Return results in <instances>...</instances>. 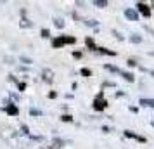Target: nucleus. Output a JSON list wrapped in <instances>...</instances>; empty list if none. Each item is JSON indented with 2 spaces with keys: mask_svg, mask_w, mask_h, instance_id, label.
Instances as JSON below:
<instances>
[{
  "mask_svg": "<svg viewBox=\"0 0 154 149\" xmlns=\"http://www.w3.org/2000/svg\"><path fill=\"white\" fill-rule=\"evenodd\" d=\"M139 7H140V11H142L144 14H149V11H147V9H146V5H139Z\"/></svg>",
  "mask_w": 154,
  "mask_h": 149,
  "instance_id": "3",
  "label": "nucleus"
},
{
  "mask_svg": "<svg viewBox=\"0 0 154 149\" xmlns=\"http://www.w3.org/2000/svg\"><path fill=\"white\" fill-rule=\"evenodd\" d=\"M66 42H75V38H69V36H61V38L54 40V47H61V45L66 43Z\"/></svg>",
  "mask_w": 154,
  "mask_h": 149,
  "instance_id": "1",
  "label": "nucleus"
},
{
  "mask_svg": "<svg viewBox=\"0 0 154 149\" xmlns=\"http://www.w3.org/2000/svg\"><path fill=\"white\" fill-rule=\"evenodd\" d=\"M7 113L9 114H17V107H16V106H9L7 107Z\"/></svg>",
  "mask_w": 154,
  "mask_h": 149,
  "instance_id": "2",
  "label": "nucleus"
},
{
  "mask_svg": "<svg viewBox=\"0 0 154 149\" xmlns=\"http://www.w3.org/2000/svg\"><path fill=\"white\" fill-rule=\"evenodd\" d=\"M126 16H128V17H132V19H135V14H133L132 11H126Z\"/></svg>",
  "mask_w": 154,
  "mask_h": 149,
  "instance_id": "4",
  "label": "nucleus"
}]
</instances>
